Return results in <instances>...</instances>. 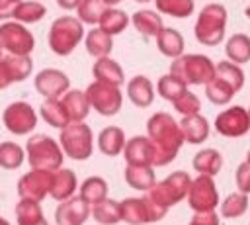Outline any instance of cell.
Wrapping results in <instances>:
<instances>
[{
    "label": "cell",
    "mask_w": 250,
    "mask_h": 225,
    "mask_svg": "<svg viewBox=\"0 0 250 225\" xmlns=\"http://www.w3.org/2000/svg\"><path fill=\"white\" fill-rule=\"evenodd\" d=\"M146 135L152 143V166H166L176 157L184 143L180 121L166 112H156L146 121Z\"/></svg>",
    "instance_id": "cell-1"
},
{
    "label": "cell",
    "mask_w": 250,
    "mask_h": 225,
    "mask_svg": "<svg viewBox=\"0 0 250 225\" xmlns=\"http://www.w3.org/2000/svg\"><path fill=\"white\" fill-rule=\"evenodd\" d=\"M227 8L223 4L211 2L201 8L197 14L195 25H193V35L197 43L205 47H215L223 43L225 33H227Z\"/></svg>",
    "instance_id": "cell-2"
},
{
    "label": "cell",
    "mask_w": 250,
    "mask_h": 225,
    "mask_svg": "<svg viewBox=\"0 0 250 225\" xmlns=\"http://www.w3.org/2000/svg\"><path fill=\"white\" fill-rule=\"evenodd\" d=\"M84 35V23L76 16H61L51 23L47 43L55 55L68 57L80 45Z\"/></svg>",
    "instance_id": "cell-3"
},
{
    "label": "cell",
    "mask_w": 250,
    "mask_h": 225,
    "mask_svg": "<svg viewBox=\"0 0 250 225\" xmlns=\"http://www.w3.org/2000/svg\"><path fill=\"white\" fill-rule=\"evenodd\" d=\"M170 72L188 86H205L215 76V63L207 55L184 53L170 63Z\"/></svg>",
    "instance_id": "cell-4"
},
{
    "label": "cell",
    "mask_w": 250,
    "mask_h": 225,
    "mask_svg": "<svg viewBox=\"0 0 250 225\" xmlns=\"http://www.w3.org/2000/svg\"><path fill=\"white\" fill-rule=\"evenodd\" d=\"M25 158L31 168L41 170H59L64 160V153L59 141L45 133L31 135L25 143Z\"/></svg>",
    "instance_id": "cell-5"
},
{
    "label": "cell",
    "mask_w": 250,
    "mask_h": 225,
    "mask_svg": "<svg viewBox=\"0 0 250 225\" xmlns=\"http://www.w3.org/2000/svg\"><path fill=\"white\" fill-rule=\"evenodd\" d=\"M59 143L62 153L72 160H88L94 153V133L82 121H70L61 129Z\"/></svg>",
    "instance_id": "cell-6"
},
{
    "label": "cell",
    "mask_w": 250,
    "mask_h": 225,
    "mask_svg": "<svg viewBox=\"0 0 250 225\" xmlns=\"http://www.w3.org/2000/svg\"><path fill=\"white\" fill-rule=\"evenodd\" d=\"M189 186H191V176L184 170H176V172L168 174L164 180L154 182V186L150 190H146L145 194L150 200H154L156 203L170 209L172 205L180 203L188 196Z\"/></svg>",
    "instance_id": "cell-7"
},
{
    "label": "cell",
    "mask_w": 250,
    "mask_h": 225,
    "mask_svg": "<svg viewBox=\"0 0 250 225\" xmlns=\"http://www.w3.org/2000/svg\"><path fill=\"white\" fill-rule=\"evenodd\" d=\"M84 92L90 102V108L94 112H98L100 115L111 117V115L119 113V110L123 106V94H121L119 86H111V84L94 80L92 84H88V88Z\"/></svg>",
    "instance_id": "cell-8"
},
{
    "label": "cell",
    "mask_w": 250,
    "mask_h": 225,
    "mask_svg": "<svg viewBox=\"0 0 250 225\" xmlns=\"http://www.w3.org/2000/svg\"><path fill=\"white\" fill-rule=\"evenodd\" d=\"M0 45L8 55H31L35 49V37L16 20H6L0 23Z\"/></svg>",
    "instance_id": "cell-9"
},
{
    "label": "cell",
    "mask_w": 250,
    "mask_h": 225,
    "mask_svg": "<svg viewBox=\"0 0 250 225\" xmlns=\"http://www.w3.org/2000/svg\"><path fill=\"white\" fill-rule=\"evenodd\" d=\"M2 123L12 135H29L37 125V113L31 104L18 100L4 108Z\"/></svg>",
    "instance_id": "cell-10"
},
{
    "label": "cell",
    "mask_w": 250,
    "mask_h": 225,
    "mask_svg": "<svg viewBox=\"0 0 250 225\" xmlns=\"http://www.w3.org/2000/svg\"><path fill=\"white\" fill-rule=\"evenodd\" d=\"M186 198L191 211H213L221 202L215 180L209 174H197V178L191 180Z\"/></svg>",
    "instance_id": "cell-11"
},
{
    "label": "cell",
    "mask_w": 250,
    "mask_h": 225,
    "mask_svg": "<svg viewBox=\"0 0 250 225\" xmlns=\"http://www.w3.org/2000/svg\"><path fill=\"white\" fill-rule=\"evenodd\" d=\"M215 131L223 137H242L250 131V115L244 106H230L217 113L215 117Z\"/></svg>",
    "instance_id": "cell-12"
},
{
    "label": "cell",
    "mask_w": 250,
    "mask_h": 225,
    "mask_svg": "<svg viewBox=\"0 0 250 225\" xmlns=\"http://www.w3.org/2000/svg\"><path fill=\"white\" fill-rule=\"evenodd\" d=\"M51 182H53V172L51 170L31 168L23 176H20V180H18V196L41 202V200H45L49 196Z\"/></svg>",
    "instance_id": "cell-13"
},
{
    "label": "cell",
    "mask_w": 250,
    "mask_h": 225,
    "mask_svg": "<svg viewBox=\"0 0 250 225\" xmlns=\"http://www.w3.org/2000/svg\"><path fill=\"white\" fill-rule=\"evenodd\" d=\"M33 86L43 98H61L70 88V78L59 68H43L35 74Z\"/></svg>",
    "instance_id": "cell-14"
},
{
    "label": "cell",
    "mask_w": 250,
    "mask_h": 225,
    "mask_svg": "<svg viewBox=\"0 0 250 225\" xmlns=\"http://www.w3.org/2000/svg\"><path fill=\"white\" fill-rule=\"evenodd\" d=\"M92 213V205L84 202L80 196H72L68 200L59 202L55 209L57 225H84Z\"/></svg>",
    "instance_id": "cell-15"
},
{
    "label": "cell",
    "mask_w": 250,
    "mask_h": 225,
    "mask_svg": "<svg viewBox=\"0 0 250 225\" xmlns=\"http://www.w3.org/2000/svg\"><path fill=\"white\" fill-rule=\"evenodd\" d=\"M125 92H127V98L131 100V104L137 108H148L154 102V84L145 74L133 76L127 82Z\"/></svg>",
    "instance_id": "cell-16"
},
{
    "label": "cell",
    "mask_w": 250,
    "mask_h": 225,
    "mask_svg": "<svg viewBox=\"0 0 250 225\" xmlns=\"http://www.w3.org/2000/svg\"><path fill=\"white\" fill-rule=\"evenodd\" d=\"M180 129H182V135H184V143H189V145L203 143L205 139H209V133H211L209 121L199 113L182 115Z\"/></svg>",
    "instance_id": "cell-17"
},
{
    "label": "cell",
    "mask_w": 250,
    "mask_h": 225,
    "mask_svg": "<svg viewBox=\"0 0 250 225\" xmlns=\"http://www.w3.org/2000/svg\"><path fill=\"white\" fill-rule=\"evenodd\" d=\"M127 164H150L152 166V143L148 135H135L123 147Z\"/></svg>",
    "instance_id": "cell-18"
},
{
    "label": "cell",
    "mask_w": 250,
    "mask_h": 225,
    "mask_svg": "<svg viewBox=\"0 0 250 225\" xmlns=\"http://www.w3.org/2000/svg\"><path fill=\"white\" fill-rule=\"evenodd\" d=\"M131 23L133 27L145 37V39H152L160 33V29L164 27V22H162V14L158 10H137L133 16H131Z\"/></svg>",
    "instance_id": "cell-19"
},
{
    "label": "cell",
    "mask_w": 250,
    "mask_h": 225,
    "mask_svg": "<svg viewBox=\"0 0 250 225\" xmlns=\"http://www.w3.org/2000/svg\"><path fill=\"white\" fill-rule=\"evenodd\" d=\"M78 188V180H76V174L74 170L70 168H59V170H53V182H51V192L49 196L57 202H62V200H68L74 196Z\"/></svg>",
    "instance_id": "cell-20"
},
{
    "label": "cell",
    "mask_w": 250,
    "mask_h": 225,
    "mask_svg": "<svg viewBox=\"0 0 250 225\" xmlns=\"http://www.w3.org/2000/svg\"><path fill=\"white\" fill-rule=\"evenodd\" d=\"M92 74L94 80L111 84V86H121L125 82V72L121 68V65L117 61H113L111 57H100L96 59L94 67H92Z\"/></svg>",
    "instance_id": "cell-21"
},
{
    "label": "cell",
    "mask_w": 250,
    "mask_h": 225,
    "mask_svg": "<svg viewBox=\"0 0 250 225\" xmlns=\"http://www.w3.org/2000/svg\"><path fill=\"white\" fill-rule=\"evenodd\" d=\"M119 205H121V221L129 223V225L152 223L145 198H125L119 202Z\"/></svg>",
    "instance_id": "cell-22"
},
{
    "label": "cell",
    "mask_w": 250,
    "mask_h": 225,
    "mask_svg": "<svg viewBox=\"0 0 250 225\" xmlns=\"http://www.w3.org/2000/svg\"><path fill=\"white\" fill-rule=\"evenodd\" d=\"M61 102H62V106H64L70 121H84L88 117L90 110H92L84 90H70L68 88L61 96Z\"/></svg>",
    "instance_id": "cell-23"
},
{
    "label": "cell",
    "mask_w": 250,
    "mask_h": 225,
    "mask_svg": "<svg viewBox=\"0 0 250 225\" xmlns=\"http://www.w3.org/2000/svg\"><path fill=\"white\" fill-rule=\"evenodd\" d=\"M84 47H86V53L94 59H100V57H109V53L113 51V35L105 33L100 25L90 29L86 35H84Z\"/></svg>",
    "instance_id": "cell-24"
},
{
    "label": "cell",
    "mask_w": 250,
    "mask_h": 225,
    "mask_svg": "<svg viewBox=\"0 0 250 225\" xmlns=\"http://www.w3.org/2000/svg\"><path fill=\"white\" fill-rule=\"evenodd\" d=\"M156 39V49L168 57V59H176L180 55H184V47H186V41H184V35L174 29V27H162L160 33L154 37Z\"/></svg>",
    "instance_id": "cell-25"
},
{
    "label": "cell",
    "mask_w": 250,
    "mask_h": 225,
    "mask_svg": "<svg viewBox=\"0 0 250 225\" xmlns=\"http://www.w3.org/2000/svg\"><path fill=\"white\" fill-rule=\"evenodd\" d=\"M123 176H125L127 186L133 190H139V192L150 190L156 182V176H154V170L150 164H127Z\"/></svg>",
    "instance_id": "cell-26"
},
{
    "label": "cell",
    "mask_w": 250,
    "mask_h": 225,
    "mask_svg": "<svg viewBox=\"0 0 250 225\" xmlns=\"http://www.w3.org/2000/svg\"><path fill=\"white\" fill-rule=\"evenodd\" d=\"M125 133L117 125H107L98 133V149L105 157H117L123 153L125 147Z\"/></svg>",
    "instance_id": "cell-27"
},
{
    "label": "cell",
    "mask_w": 250,
    "mask_h": 225,
    "mask_svg": "<svg viewBox=\"0 0 250 225\" xmlns=\"http://www.w3.org/2000/svg\"><path fill=\"white\" fill-rule=\"evenodd\" d=\"M39 115L43 117V121L47 125H51L55 129H62L64 125L70 123L61 98H45V102L39 106Z\"/></svg>",
    "instance_id": "cell-28"
},
{
    "label": "cell",
    "mask_w": 250,
    "mask_h": 225,
    "mask_svg": "<svg viewBox=\"0 0 250 225\" xmlns=\"http://www.w3.org/2000/svg\"><path fill=\"white\" fill-rule=\"evenodd\" d=\"M191 166L197 174L217 176L223 168V155L217 149H201L199 153L193 155Z\"/></svg>",
    "instance_id": "cell-29"
},
{
    "label": "cell",
    "mask_w": 250,
    "mask_h": 225,
    "mask_svg": "<svg viewBox=\"0 0 250 225\" xmlns=\"http://www.w3.org/2000/svg\"><path fill=\"white\" fill-rule=\"evenodd\" d=\"M225 55L229 61L236 65H244L250 61V37L246 33H234L225 43Z\"/></svg>",
    "instance_id": "cell-30"
},
{
    "label": "cell",
    "mask_w": 250,
    "mask_h": 225,
    "mask_svg": "<svg viewBox=\"0 0 250 225\" xmlns=\"http://www.w3.org/2000/svg\"><path fill=\"white\" fill-rule=\"evenodd\" d=\"M96 223L100 225H117L121 221V205L117 200L105 198L102 202H98L96 205H92V213Z\"/></svg>",
    "instance_id": "cell-31"
},
{
    "label": "cell",
    "mask_w": 250,
    "mask_h": 225,
    "mask_svg": "<svg viewBox=\"0 0 250 225\" xmlns=\"http://www.w3.org/2000/svg\"><path fill=\"white\" fill-rule=\"evenodd\" d=\"M129 22H131V18H129L123 10H119L117 6H107V8L104 10V14H102L98 25H100L105 33H109V35H119V33L129 25Z\"/></svg>",
    "instance_id": "cell-32"
},
{
    "label": "cell",
    "mask_w": 250,
    "mask_h": 225,
    "mask_svg": "<svg viewBox=\"0 0 250 225\" xmlns=\"http://www.w3.org/2000/svg\"><path fill=\"white\" fill-rule=\"evenodd\" d=\"M78 196L88 202L90 205H96L98 202L107 198V182L102 176H88L78 190Z\"/></svg>",
    "instance_id": "cell-33"
},
{
    "label": "cell",
    "mask_w": 250,
    "mask_h": 225,
    "mask_svg": "<svg viewBox=\"0 0 250 225\" xmlns=\"http://www.w3.org/2000/svg\"><path fill=\"white\" fill-rule=\"evenodd\" d=\"M47 14V8L43 2L39 0H21L14 12V20L20 22V23H37L45 18Z\"/></svg>",
    "instance_id": "cell-34"
},
{
    "label": "cell",
    "mask_w": 250,
    "mask_h": 225,
    "mask_svg": "<svg viewBox=\"0 0 250 225\" xmlns=\"http://www.w3.org/2000/svg\"><path fill=\"white\" fill-rule=\"evenodd\" d=\"M215 76L225 80L236 94L244 86V70L240 68V65L232 63V61H221L219 65H215Z\"/></svg>",
    "instance_id": "cell-35"
},
{
    "label": "cell",
    "mask_w": 250,
    "mask_h": 225,
    "mask_svg": "<svg viewBox=\"0 0 250 225\" xmlns=\"http://www.w3.org/2000/svg\"><path fill=\"white\" fill-rule=\"evenodd\" d=\"M234 90L225 82V80H221V78H217V76H213L207 84H205V96H207V100L211 102V104H215V106H227V104H230V100L234 98Z\"/></svg>",
    "instance_id": "cell-36"
},
{
    "label": "cell",
    "mask_w": 250,
    "mask_h": 225,
    "mask_svg": "<svg viewBox=\"0 0 250 225\" xmlns=\"http://www.w3.org/2000/svg\"><path fill=\"white\" fill-rule=\"evenodd\" d=\"M156 10L170 18H189L195 12V0H154Z\"/></svg>",
    "instance_id": "cell-37"
},
{
    "label": "cell",
    "mask_w": 250,
    "mask_h": 225,
    "mask_svg": "<svg viewBox=\"0 0 250 225\" xmlns=\"http://www.w3.org/2000/svg\"><path fill=\"white\" fill-rule=\"evenodd\" d=\"M219 209H221V217H227V219H236V217L244 215L248 209V194H242V192L229 194L221 202Z\"/></svg>",
    "instance_id": "cell-38"
},
{
    "label": "cell",
    "mask_w": 250,
    "mask_h": 225,
    "mask_svg": "<svg viewBox=\"0 0 250 225\" xmlns=\"http://www.w3.org/2000/svg\"><path fill=\"white\" fill-rule=\"evenodd\" d=\"M16 219L18 225H31L43 219V209L41 203L29 198H20L18 205H16Z\"/></svg>",
    "instance_id": "cell-39"
},
{
    "label": "cell",
    "mask_w": 250,
    "mask_h": 225,
    "mask_svg": "<svg viewBox=\"0 0 250 225\" xmlns=\"http://www.w3.org/2000/svg\"><path fill=\"white\" fill-rule=\"evenodd\" d=\"M23 158H25V153L18 143L14 141L0 143V168L16 170L23 164Z\"/></svg>",
    "instance_id": "cell-40"
},
{
    "label": "cell",
    "mask_w": 250,
    "mask_h": 225,
    "mask_svg": "<svg viewBox=\"0 0 250 225\" xmlns=\"http://www.w3.org/2000/svg\"><path fill=\"white\" fill-rule=\"evenodd\" d=\"M186 90H188V84L182 82V80H180L178 76H174L172 72L160 76L158 82H156V92H158V96L164 98V100H168V102H174V100H176L180 94H184Z\"/></svg>",
    "instance_id": "cell-41"
},
{
    "label": "cell",
    "mask_w": 250,
    "mask_h": 225,
    "mask_svg": "<svg viewBox=\"0 0 250 225\" xmlns=\"http://www.w3.org/2000/svg\"><path fill=\"white\" fill-rule=\"evenodd\" d=\"M105 8L107 6L104 4V0H82L76 8V18L84 25H98Z\"/></svg>",
    "instance_id": "cell-42"
},
{
    "label": "cell",
    "mask_w": 250,
    "mask_h": 225,
    "mask_svg": "<svg viewBox=\"0 0 250 225\" xmlns=\"http://www.w3.org/2000/svg\"><path fill=\"white\" fill-rule=\"evenodd\" d=\"M8 63H10V68H12L16 82L25 80L33 72V61L29 55H8Z\"/></svg>",
    "instance_id": "cell-43"
},
{
    "label": "cell",
    "mask_w": 250,
    "mask_h": 225,
    "mask_svg": "<svg viewBox=\"0 0 250 225\" xmlns=\"http://www.w3.org/2000/svg\"><path fill=\"white\" fill-rule=\"evenodd\" d=\"M172 106H174V110H176L178 113H182V115H193V113H199V110H201V100H199L193 92L186 90L184 94H180V96L172 102Z\"/></svg>",
    "instance_id": "cell-44"
},
{
    "label": "cell",
    "mask_w": 250,
    "mask_h": 225,
    "mask_svg": "<svg viewBox=\"0 0 250 225\" xmlns=\"http://www.w3.org/2000/svg\"><path fill=\"white\" fill-rule=\"evenodd\" d=\"M234 182H236L238 192L250 196V162H248V160H244V162H240V164L236 166Z\"/></svg>",
    "instance_id": "cell-45"
},
{
    "label": "cell",
    "mask_w": 250,
    "mask_h": 225,
    "mask_svg": "<svg viewBox=\"0 0 250 225\" xmlns=\"http://www.w3.org/2000/svg\"><path fill=\"white\" fill-rule=\"evenodd\" d=\"M188 225H221L219 213L213 211H193V217Z\"/></svg>",
    "instance_id": "cell-46"
},
{
    "label": "cell",
    "mask_w": 250,
    "mask_h": 225,
    "mask_svg": "<svg viewBox=\"0 0 250 225\" xmlns=\"http://www.w3.org/2000/svg\"><path fill=\"white\" fill-rule=\"evenodd\" d=\"M14 74H12V68H10V63H8V55L6 57H0V90L8 88L10 84H14Z\"/></svg>",
    "instance_id": "cell-47"
},
{
    "label": "cell",
    "mask_w": 250,
    "mask_h": 225,
    "mask_svg": "<svg viewBox=\"0 0 250 225\" xmlns=\"http://www.w3.org/2000/svg\"><path fill=\"white\" fill-rule=\"evenodd\" d=\"M21 0H0V22L14 20V12Z\"/></svg>",
    "instance_id": "cell-48"
},
{
    "label": "cell",
    "mask_w": 250,
    "mask_h": 225,
    "mask_svg": "<svg viewBox=\"0 0 250 225\" xmlns=\"http://www.w3.org/2000/svg\"><path fill=\"white\" fill-rule=\"evenodd\" d=\"M80 2L82 0H57V6L62 8V10H66V12H70V10H76Z\"/></svg>",
    "instance_id": "cell-49"
},
{
    "label": "cell",
    "mask_w": 250,
    "mask_h": 225,
    "mask_svg": "<svg viewBox=\"0 0 250 225\" xmlns=\"http://www.w3.org/2000/svg\"><path fill=\"white\" fill-rule=\"evenodd\" d=\"M123 0H104V4L105 6H117V4H121Z\"/></svg>",
    "instance_id": "cell-50"
},
{
    "label": "cell",
    "mask_w": 250,
    "mask_h": 225,
    "mask_svg": "<svg viewBox=\"0 0 250 225\" xmlns=\"http://www.w3.org/2000/svg\"><path fill=\"white\" fill-rule=\"evenodd\" d=\"M31 225H49V223H47V219H45V217H43V219H41V221H37V223H31Z\"/></svg>",
    "instance_id": "cell-51"
},
{
    "label": "cell",
    "mask_w": 250,
    "mask_h": 225,
    "mask_svg": "<svg viewBox=\"0 0 250 225\" xmlns=\"http://www.w3.org/2000/svg\"><path fill=\"white\" fill-rule=\"evenodd\" d=\"M244 16L250 20V6H246V8H244Z\"/></svg>",
    "instance_id": "cell-52"
},
{
    "label": "cell",
    "mask_w": 250,
    "mask_h": 225,
    "mask_svg": "<svg viewBox=\"0 0 250 225\" xmlns=\"http://www.w3.org/2000/svg\"><path fill=\"white\" fill-rule=\"evenodd\" d=\"M0 225H10V223H8V221H6L4 217H0Z\"/></svg>",
    "instance_id": "cell-53"
},
{
    "label": "cell",
    "mask_w": 250,
    "mask_h": 225,
    "mask_svg": "<svg viewBox=\"0 0 250 225\" xmlns=\"http://www.w3.org/2000/svg\"><path fill=\"white\" fill-rule=\"evenodd\" d=\"M246 160L250 162V149H248V153H246Z\"/></svg>",
    "instance_id": "cell-54"
},
{
    "label": "cell",
    "mask_w": 250,
    "mask_h": 225,
    "mask_svg": "<svg viewBox=\"0 0 250 225\" xmlns=\"http://www.w3.org/2000/svg\"><path fill=\"white\" fill-rule=\"evenodd\" d=\"M135 2H141V4H146V2H150V0H135Z\"/></svg>",
    "instance_id": "cell-55"
},
{
    "label": "cell",
    "mask_w": 250,
    "mask_h": 225,
    "mask_svg": "<svg viewBox=\"0 0 250 225\" xmlns=\"http://www.w3.org/2000/svg\"><path fill=\"white\" fill-rule=\"evenodd\" d=\"M2 51H4V49H2V45H0V57H2Z\"/></svg>",
    "instance_id": "cell-56"
},
{
    "label": "cell",
    "mask_w": 250,
    "mask_h": 225,
    "mask_svg": "<svg viewBox=\"0 0 250 225\" xmlns=\"http://www.w3.org/2000/svg\"><path fill=\"white\" fill-rule=\"evenodd\" d=\"M248 115H250V108H248Z\"/></svg>",
    "instance_id": "cell-57"
}]
</instances>
